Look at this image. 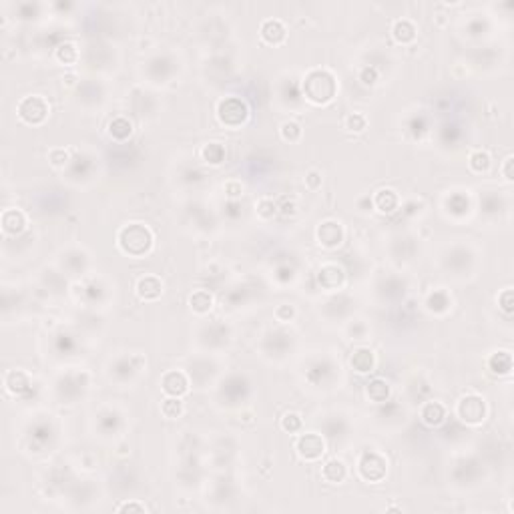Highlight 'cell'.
<instances>
[{
    "instance_id": "6da1fadb",
    "label": "cell",
    "mask_w": 514,
    "mask_h": 514,
    "mask_svg": "<svg viewBox=\"0 0 514 514\" xmlns=\"http://www.w3.org/2000/svg\"><path fill=\"white\" fill-rule=\"evenodd\" d=\"M155 246V233L147 224L133 221V224L123 225L117 231V247L135 259H141L149 255Z\"/></svg>"
},
{
    "instance_id": "7a4b0ae2",
    "label": "cell",
    "mask_w": 514,
    "mask_h": 514,
    "mask_svg": "<svg viewBox=\"0 0 514 514\" xmlns=\"http://www.w3.org/2000/svg\"><path fill=\"white\" fill-rule=\"evenodd\" d=\"M337 95V79L328 68H312L302 81V97L315 107L330 105Z\"/></svg>"
},
{
    "instance_id": "3957f363",
    "label": "cell",
    "mask_w": 514,
    "mask_h": 514,
    "mask_svg": "<svg viewBox=\"0 0 514 514\" xmlns=\"http://www.w3.org/2000/svg\"><path fill=\"white\" fill-rule=\"evenodd\" d=\"M253 394V384L247 374L231 372L215 386V402L224 408H244Z\"/></svg>"
},
{
    "instance_id": "277c9868",
    "label": "cell",
    "mask_w": 514,
    "mask_h": 514,
    "mask_svg": "<svg viewBox=\"0 0 514 514\" xmlns=\"http://www.w3.org/2000/svg\"><path fill=\"white\" fill-rule=\"evenodd\" d=\"M145 370H147V359L141 354L125 352V354L115 356L109 362L107 376H109V380L119 384V386H131L145 374Z\"/></svg>"
},
{
    "instance_id": "5b68a950",
    "label": "cell",
    "mask_w": 514,
    "mask_h": 514,
    "mask_svg": "<svg viewBox=\"0 0 514 514\" xmlns=\"http://www.w3.org/2000/svg\"><path fill=\"white\" fill-rule=\"evenodd\" d=\"M90 390V374L81 370V372H67L61 374L55 380V396L61 404H79Z\"/></svg>"
},
{
    "instance_id": "8992f818",
    "label": "cell",
    "mask_w": 514,
    "mask_h": 514,
    "mask_svg": "<svg viewBox=\"0 0 514 514\" xmlns=\"http://www.w3.org/2000/svg\"><path fill=\"white\" fill-rule=\"evenodd\" d=\"M215 117H217V123L221 127L229 129V131H237L249 121V105L241 97L229 95L217 103Z\"/></svg>"
},
{
    "instance_id": "52a82bcc",
    "label": "cell",
    "mask_w": 514,
    "mask_h": 514,
    "mask_svg": "<svg viewBox=\"0 0 514 514\" xmlns=\"http://www.w3.org/2000/svg\"><path fill=\"white\" fill-rule=\"evenodd\" d=\"M356 474L368 484H378L388 474V458L380 450H362L356 458Z\"/></svg>"
},
{
    "instance_id": "ba28073f",
    "label": "cell",
    "mask_w": 514,
    "mask_h": 514,
    "mask_svg": "<svg viewBox=\"0 0 514 514\" xmlns=\"http://www.w3.org/2000/svg\"><path fill=\"white\" fill-rule=\"evenodd\" d=\"M295 348V335L284 330V328H277V330H268L266 334L261 335V344H259V350H261V356L269 359H284L290 356Z\"/></svg>"
},
{
    "instance_id": "9c48e42d",
    "label": "cell",
    "mask_w": 514,
    "mask_h": 514,
    "mask_svg": "<svg viewBox=\"0 0 514 514\" xmlns=\"http://www.w3.org/2000/svg\"><path fill=\"white\" fill-rule=\"evenodd\" d=\"M454 416L466 426H480L488 416V404L480 394H464L454 406Z\"/></svg>"
},
{
    "instance_id": "30bf717a",
    "label": "cell",
    "mask_w": 514,
    "mask_h": 514,
    "mask_svg": "<svg viewBox=\"0 0 514 514\" xmlns=\"http://www.w3.org/2000/svg\"><path fill=\"white\" fill-rule=\"evenodd\" d=\"M17 115L24 125L39 127L48 119L50 105L43 95H28V97H23L21 103L17 105Z\"/></svg>"
},
{
    "instance_id": "8fae6325",
    "label": "cell",
    "mask_w": 514,
    "mask_h": 514,
    "mask_svg": "<svg viewBox=\"0 0 514 514\" xmlns=\"http://www.w3.org/2000/svg\"><path fill=\"white\" fill-rule=\"evenodd\" d=\"M306 380L312 384V388H330L334 380L339 376V362L335 364L332 358L312 359L306 366Z\"/></svg>"
},
{
    "instance_id": "7c38bea8",
    "label": "cell",
    "mask_w": 514,
    "mask_h": 514,
    "mask_svg": "<svg viewBox=\"0 0 514 514\" xmlns=\"http://www.w3.org/2000/svg\"><path fill=\"white\" fill-rule=\"evenodd\" d=\"M109 286L101 279V277H85L81 284L75 286L72 293L79 297V302L83 299L85 306L89 308H99L107 302L109 297Z\"/></svg>"
},
{
    "instance_id": "4fadbf2b",
    "label": "cell",
    "mask_w": 514,
    "mask_h": 514,
    "mask_svg": "<svg viewBox=\"0 0 514 514\" xmlns=\"http://www.w3.org/2000/svg\"><path fill=\"white\" fill-rule=\"evenodd\" d=\"M199 339H201L203 350L219 352V350H224L231 344L233 332L224 322H213V324H205L199 330Z\"/></svg>"
},
{
    "instance_id": "5bb4252c",
    "label": "cell",
    "mask_w": 514,
    "mask_h": 514,
    "mask_svg": "<svg viewBox=\"0 0 514 514\" xmlns=\"http://www.w3.org/2000/svg\"><path fill=\"white\" fill-rule=\"evenodd\" d=\"M293 450L304 462H317L326 454V440L317 432H308V434L299 432L293 442Z\"/></svg>"
},
{
    "instance_id": "9a60e30c",
    "label": "cell",
    "mask_w": 514,
    "mask_h": 514,
    "mask_svg": "<svg viewBox=\"0 0 514 514\" xmlns=\"http://www.w3.org/2000/svg\"><path fill=\"white\" fill-rule=\"evenodd\" d=\"M315 281L324 291L337 293L346 284V269L342 268L337 261H324L317 271H315Z\"/></svg>"
},
{
    "instance_id": "2e32d148",
    "label": "cell",
    "mask_w": 514,
    "mask_h": 514,
    "mask_svg": "<svg viewBox=\"0 0 514 514\" xmlns=\"http://www.w3.org/2000/svg\"><path fill=\"white\" fill-rule=\"evenodd\" d=\"M442 211L452 221H458V224L468 219L474 211V203H472L468 191H452L450 195H446L442 201Z\"/></svg>"
},
{
    "instance_id": "e0dca14e",
    "label": "cell",
    "mask_w": 514,
    "mask_h": 514,
    "mask_svg": "<svg viewBox=\"0 0 514 514\" xmlns=\"http://www.w3.org/2000/svg\"><path fill=\"white\" fill-rule=\"evenodd\" d=\"M159 388H161V392H163L165 396H169V398H183V396H187L189 390H191V380H189V376H187L185 370L173 368V370H167V372L161 376Z\"/></svg>"
},
{
    "instance_id": "ac0fdd59",
    "label": "cell",
    "mask_w": 514,
    "mask_h": 514,
    "mask_svg": "<svg viewBox=\"0 0 514 514\" xmlns=\"http://www.w3.org/2000/svg\"><path fill=\"white\" fill-rule=\"evenodd\" d=\"M344 239H346V229L337 219H326L315 227V241L324 249L334 251L344 244Z\"/></svg>"
},
{
    "instance_id": "d6986e66",
    "label": "cell",
    "mask_w": 514,
    "mask_h": 514,
    "mask_svg": "<svg viewBox=\"0 0 514 514\" xmlns=\"http://www.w3.org/2000/svg\"><path fill=\"white\" fill-rule=\"evenodd\" d=\"M59 266L63 271H67L68 275H87L85 271L89 268V255L83 247H70L67 251H63V257L59 259Z\"/></svg>"
},
{
    "instance_id": "ffe728a7",
    "label": "cell",
    "mask_w": 514,
    "mask_h": 514,
    "mask_svg": "<svg viewBox=\"0 0 514 514\" xmlns=\"http://www.w3.org/2000/svg\"><path fill=\"white\" fill-rule=\"evenodd\" d=\"M454 306V297L446 288H432L424 295V310L432 315H446Z\"/></svg>"
},
{
    "instance_id": "44dd1931",
    "label": "cell",
    "mask_w": 514,
    "mask_h": 514,
    "mask_svg": "<svg viewBox=\"0 0 514 514\" xmlns=\"http://www.w3.org/2000/svg\"><path fill=\"white\" fill-rule=\"evenodd\" d=\"M175 61L169 55H155L147 61V75L153 79L151 83H169L175 72Z\"/></svg>"
},
{
    "instance_id": "7402d4cb",
    "label": "cell",
    "mask_w": 514,
    "mask_h": 514,
    "mask_svg": "<svg viewBox=\"0 0 514 514\" xmlns=\"http://www.w3.org/2000/svg\"><path fill=\"white\" fill-rule=\"evenodd\" d=\"M259 39L268 46H281L288 41V26L279 19H266L259 24Z\"/></svg>"
},
{
    "instance_id": "603a6c76",
    "label": "cell",
    "mask_w": 514,
    "mask_h": 514,
    "mask_svg": "<svg viewBox=\"0 0 514 514\" xmlns=\"http://www.w3.org/2000/svg\"><path fill=\"white\" fill-rule=\"evenodd\" d=\"M402 207L400 193L390 187H382L372 195V209H376L382 215H392Z\"/></svg>"
},
{
    "instance_id": "cb8c5ba5",
    "label": "cell",
    "mask_w": 514,
    "mask_h": 514,
    "mask_svg": "<svg viewBox=\"0 0 514 514\" xmlns=\"http://www.w3.org/2000/svg\"><path fill=\"white\" fill-rule=\"evenodd\" d=\"M478 209H480V215H484L486 219H496L498 215L508 211V199L496 191H484V195H480Z\"/></svg>"
},
{
    "instance_id": "d4e9b609",
    "label": "cell",
    "mask_w": 514,
    "mask_h": 514,
    "mask_svg": "<svg viewBox=\"0 0 514 514\" xmlns=\"http://www.w3.org/2000/svg\"><path fill=\"white\" fill-rule=\"evenodd\" d=\"M135 293L141 302H157L163 295V281L157 275H143L137 279Z\"/></svg>"
},
{
    "instance_id": "484cf974",
    "label": "cell",
    "mask_w": 514,
    "mask_h": 514,
    "mask_svg": "<svg viewBox=\"0 0 514 514\" xmlns=\"http://www.w3.org/2000/svg\"><path fill=\"white\" fill-rule=\"evenodd\" d=\"M32 388V378L24 370H8L4 374V390L12 396H24Z\"/></svg>"
},
{
    "instance_id": "4316f807",
    "label": "cell",
    "mask_w": 514,
    "mask_h": 514,
    "mask_svg": "<svg viewBox=\"0 0 514 514\" xmlns=\"http://www.w3.org/2000/svg\"><path fill=\"white\" fill-rule=\"evenodd\" d=\"M446 406L438 400H426L420 406V420L430 428H438L446 422Z\"/></svg>"
},
{
    "instance_id": "83f0119b",
    "label": "cell",
    "mask_w": 514,
    "mask_h": 514,
    "mask_svg": "<svg viewBox=\"0 0 514 514\" xmlns=\"http://www.w3.org/2000/svg\"><path fill=\"white\" fill-rule=\"evenodd\" d=\"M486 368L492 376L498 378H508L513 374V354L508 350H498L492 352L491 356L486 358Z\"/></svg>"
},
{
    "instance_id": "f1b7e54d",
    "label": "cell",
    "mask_w": 514,
    "mask_h": 514,
    "mask_svg": "<svg viewBox=\"0 0 514 514\" xmlns=\"http://www.w3.org/2000/svg\"><path fill=\"white\" fill-rule=\"evenodd\" d=\"M26 225H28V219H26V213L23 209H4V213H2V233L6 237L24 233Z\"/></svg>"
},
{
    "instance_id": "f546056e",
    "label": "cell",
    "mask_w": 514,
    "mask_h": 514,
    "mask_svg": "<svg viewBox=\"0 0 514 514\" xmlns=\"http://www.w3.org/2000/svg\"><path fill=\"white\" fill-rule=\"evenodd\" d=\"M390 34H392V39L398 45L408 46L418 39V26L414 24V21H410V19H398V21L392 23Z\"/></svg>"
},
{
    "instance_id": "4dcf8cb0",
    "label": "cell",
    "mask_w": 514,
    "mask_h": 514,
    "mask_svg": "<svg viewBox=\"0 0 514 514\" xmlns=\"http://www.w3.org/2000/svg\"><path fill=\"white\" fill-rule=\"evenodd\" d=\"M350 476L348 464L342 458H330L324 466H322V478L328 484H344Z\"/></svg>"
},
{
    "instance_id": "1f68e13d",
    "label": "cell",
    "mask_w": 514,
    "mask_h": 514,
    "mask_svg": "<svg viewBox=\"0 0 514 514\" xmlns=\"http://www.w3.org/2000/svg\"><path fill=\"white\" fill-rule=\"evenodd\" d=\"M404 127H406V133L410 135L412 139H416V141L424 139L426 135L432 131V129H430V117H428L424 111H418L414 112V115H410V117L406 119Z\"/></svg>"
},
{
    "instance_id": "d6a6232c",
    "label": "cell",
    "mask_w": 514,
    "mask_h": 514,
    "mask_svg": "<svg viewBox=\"0 0 514 514\" xmlns=\"http://www.w3.org/2000/svg\"><path fill=\"white\" fill-rule=\"evenodd\" d=\"M97 418H99V430H101L103 438H109V436L123 430V416L117 410L105 408Z\"/></svg>"
},
{
    "instance_id": "836d02e7",
    "label": "cell",
    "mask_w": 514,
    "mask_h": 514,
    "mask_svg": "<svg viewBox=\"0 0 514 514\" xmlns=\"http://www.w3.org/2000/svg\"><path fill=\"white\" fill-rule=\"evenodd\" d=\"M352 299L350 297H346V295H330L328 297V302L324 304V313L330 317V319H335V312H337V319H344V317H348L350 313H352Z\"/></svg>"
},
{
    "instance_id": "e575fe53",
    "label": "cell",
    "mask_w": 514,
    "mask_h": 514,
    "mask_svg": "<svg viewBox=\"0 0 514 514\" xmlns=\"http://www.w3.org/2000/svg\"><path fill=\"white\" fill-rule=\"evenodd\" d=\"M376 366V356L370 348H356L350 354V368L358 374H370Z\"/></svg>"
},
{
    "instance_id": "d590c367",
    "label": "cell",
    "mask_w": 514,
    "mask_h": 514,
    "mask_svg": "<svg viewBox=\"0 0 514 514\" xmlns=\"http://www.w3.org/2000/svg\"><path fill=\"white\" fill-rule=\"evenodd\" d=\"M364 394H366V400L370 404H384L390 400V396H392V388H390V384L386 380H382V378H374V380H370L366 384V390H364Z\"/></svg>"
},
{
    "instance_id": "8d00e7d4",
    "label": "cell",
    "mask_w": 514,
    "mask_h": 514,
    "mask_svg": "<svg viewBox=\"0 0 514 514\" xmlns=\"http://www.w3.org/2000/svg\"><path fill=\"white\" fill-rule=\"evenodd\" d=\"M107 133H109V137H111L115 143H125L133 135V123L127 117H123V115L112 117L111 121H109V125H107Z\"/></svg>"
},
{
    "instance_id": "74e56055",
    "label": "cell",
    "mask_w": 514,
    "mask_h": 514,
    "mask_svg": "<svg viewBox=\"0 0 514 514\" xmlns=\"http://www.w3.org/2000/svg\"><path fill=\"white\" fill-rule=\"evenodd\" d=\"M55 61L61 63L63 67L77 65L81 61V48H79L77 43H72V41L59 43V46L55 48Z\"/></svg>"
},
{
    "instance_id": "f35d334b",
    "label": "cell",
    "mask_w": 514,
    "mask_h": 514,
    "mask_svg": "<svg viewBox=\"0 0 514 514\" xmlns=\"http://www.w3.org/2000/svg\"><path fill=\"white\" fill-rule=\"evenodd\" d=\"M189 308H191V312L195 313V315H199V317L207 315V313L213 310V295L207 290L193 291L189 295Z\"/></svg>"
},
{
    "instance_id": "ab89813d",
    "label": "cell",
    "mask_w": 514,
    "mask_h": 514,
    "mask_svg": "<svg viewBox=\"0 0 514 514\" xmlns=\"http://www.w3.org/2000/svg\"><path fill=\"white\" fill-rule=\"evenodd\" d=\"M492 167V157L484 149H476L468 155V169L474 175H486Z\"/></svg>"
},
{
    "instance_id": "60d3db41",
    "label": "cell",
    "mask_w": 514,
    "mask_h": 514,
    "mask_svg": "<svg viewBox=\"0 0 514 514\" xmlns=\"http://www.w3.org/2000/svg\"><path fill=\"white\" fill-rule=\"evenodd\" d=\"M199 157H201V161H205L207 165L217 167V165H221L225 161V147L221 143H217V141H209V143H205L201 147Z\"/></svg>"
},
{
    "instance_id": "b9f144b4",
    "label": "cell",
    "mask_w": 514,
    "mask_h": 514,
    "mask_svg": "<svg viewBox=\"0 0 514 514\" xmlns=\"http://www.w3.org/2000/svg\"><path fill=\"white\" fill-rule=\"evenodd\" d=\"M464 30H466L468 39L480 41L482 37H486V32H491V19H488V14H476L474 19H470Z\"/></svg>"
},
{
    "instance_id": "7bdbcfd3",
    "label": "cell",
    "mask_w": 514,
    "mask_h": 514,
    "mask_svg": "<svg viewBox=\"0 0 514 514\" xmlns=\"http://www.w3.org/2000/svg\"><path fill=\"white\" fill-rule=\"evenodd\" d=\"M344 335H346L348 339H356V342L368 339V335H370V324H368L366 319L352 317V319H348V322H346Z\"/></svg>"
},
{
    "instance_id": "ee69618b",
    "label": "cell",
    "mask_w": 514,
    "mask_h": 514,
    "mask_svg": "<svg viewBox=\"0 0 514 514\" xmlns=\"http://www.w3.org/2000/svg\"><path fill=\"white\" fill-rule=\"evenodd\" d=\"M161 414L163 418L167 420H179L181 416L185 414V404H183V398H165L161 402Z\"/></svg>"
},
{
    "instance_id": "f6af8a7d",
    "label": "cell",
    "mask_w": 514,
    "mask_h": 514,
    "mask_svg": "<svg viewBox=\"0 0 514 514\" xmlns=\"http://www.w3.org/2000/svg\"><path fill=\"white\" fill-rule=\"evenodd\" d=\"M279 137L286 141V143H299L302 137H304V127L293 121V119H288L279 125Z\"/></svg>"
},
{
    "instance_id": "bcb514c9",
    "label": "cell",
    "mask_w": 514,
    "mask_h": 514,
    "mask_svg": "<svg viewBox=\"0 0 514 514\" xmlns=\"http://www.w3.org/2000/svg\"><path fill=\"white\" fill-rule=\"evenodd\" d=\"M279 428H281L286 434L297 436V434L304 430V418H302V414H297V412H286V414L279 418Z\"/></svg>"
},
{
    "instance_id": "7dc6e473",
    "label": "cell",
    "mask_w": 514,
    "mask_h": 514,
    "mask_svg": "<svg viewBox=\"0 0 514 514\" xmlns=\"http://www.w3.org/2000/svg\"><path fill=\"white\" fill-rule=\"evenodd\" d=\"M52 346H55V352L57 354L65 356V354H70L75 350L77 342H75V335L68 334L65 330H61V332L52 334Z\"/></svg>"
},
{
    "instance_id": "c3c4849f",
    "label": "cell",
    "mask_w": 514,
    "mask_h": 514,
    "mask_svg": "<svg viewBox=\"0 0 514 514\" xmlns=\"http://www.w3.org/2000/svg\"><path fill=\"white\" fill-rule=\"evenodd\" d=\"M366 127H368V119L364 112H350L344 119V129L350 133H364Z\"/></svg>"
},
{
    "instance_id": "681fc988",
    "label": "cell",
    "mask_w": 514,
    "mask_h": 514,
    "mask_svg": "<svg viewBox=\"0 0 514 514\" xmlns=\"http://www.w3.org/2000/svg\"><path fill=\"white\" fill-rule=\"evenodd\" d=\"M273 317H275L277 324L286 326V324H291V322L297 317V310H295L293 304H279V306H275V310H273Z\"/></svg>"
},
{
    "instance_id": "f907efd6",
    "label": "cell",
    "mask_w": 514,
    "mask_h": 514,
    "mask_svg": "<svg viewBox=\"0 0 514 514\" xmlns=\"http://www.w3.org/2000/svg\"><path fill=\"white\" fill-rule=\"evenodd\" d=\"M255 211H257V217H259L261 221H271V219L277 215V203L273 201V199L264 197V199H259V201H257V205H255Z\"/></svg>"
},
{
    "instance_id": "816d5d0a",
    "label": "cell",
    "mask_w": 514,
    "mask_h": 514,
    "mask_svg": "<svg viewBox=\"0 0 514 514\" xmlns=\"http://www.w3.org/2000/svg\"><path fill=\"white\" fill-rule=\"evenodd\" d=\"M358 81L364 87H374L380 81V68L374 65H364L358 70Z\"/></svg>"
},
{
    "instance_id": "f5cc1de1",
    "label": "cell",
    "mask_w": 514,
    "mask_h": 514,
    "mask_svg": "<svg viewBox=\"0 0 514 514\" xmlns=\"http://www.w3.org/2000/svg\"><path fill=\"white\" fill-rule=\"evenodd\" d=\"M273 279L279 286H290L291 281L295 279V269L288 266V264H281V266H277L275 271H273Z\"/></svg>"
},
{
    "instance_id": "db71d44e",
    "label": "cell",
    "mask_w": 514,
    "mask_h": 514,
    "mask_svg": "<svg viewBox=\"0 0 514 514\" xmlns=\"http://www.w3.org/2000/svg\"><path fill=\"white\" fill-rule=\"evenodd\" d=\"M224 193L227 201H239L244 197V185L239 179H229L224 185Z\"/></svg>"
},
{
    "instance_id": "11a10c76",
    "label": "cell",
    "mask_w": 514,
    "mask_h": 514,
    "mask_svg": "<svg viewBox=\"0 0 514 514\" xmlns=\"http://www.w3.org/2000/svg\"><path fill=\"white\" fill-rule=\"evenodd\" d=\"M460 135H462V131H460V127L456 125V123H444L442 127H440V141L444 143V145H448L450 141L452 143H456L458 139H460Z\"/></svg>"
},
{
    "instance_id": "9f6ffc18",
    "label": "cell",
    "mask_w": 514,
    "mask_h": 514,
    "mask_svg": "<svg viewBox=\"0 0 514 514\" xmlns=\"http://www.w3.org/2000/svg\"><path fill=\"white\" fill-rule=\"evenodd\" d=\"M498 306H500V310L506 313V315H513V312H514L513 288H506V290H502V293L498 295Z\"/></svg>"
},
{
    "instance_id": "6f0895ef",
    "label": "cell",
    "mask_w": 514,
    "mask_h": 514,
    "mask_svg": "<svg viewBox=\"0 0 514 514\" xmlns=\"http://www.w3.org/2000/svg\"><path fill=\"white\" fill-rule=\"evenodd\" d=\"M322 183H324V177H322V173H319L317 169H310V171L306 173V177H304V185H306V189H310V191H317V189L322 187Z\"/></svg>"
},
{
    "instance_id": "680465c9",
    "label": "cell",
    "mask_w": 514,
    "mask_h": 514,
    "mask_svg": "<svg viewBox=\"0 0 514 514\" xmlns=\"http://www.w3.org/2000/svg\"><path fill=\"white\" fill-rule=\"evenodd\" d=\"M48 159L55 167H68V163H70V155L65 149H52L48 153Z\"/></svg>"
},
{
    "instance_id": "91938a15",
    "label": "cell",
    "mask_w": 514,
    "mask_h": 514,
    "mask_svg": "<svg viewBox=\"0 0 514 514\" xmlns=\"http://www.w3.org/2000/svg\"><path fill=\"white\" fill-rule=\"evenodd\" d=\"M500 175L504 177L506 183H513L514 181V157L508 155L504 161H502V167H500Z\"/></svg>"
},
{
    "instance_id": "94428289",
    "label": "cell",
    "mask_w": 514,
    "mask_h": 514,
    "mask_svg": "<svg viewBox=\"0 0 514 514\" xmlns=\"http://www.w3.org/2000/svg\"><path fill=\"white\" fill-rule=\"evenodd\" d=\"M117 513H147V506L141 504V502H123L117 506Z\"/></svg>"
},
{
    "instance_id": "6125c7cd",
    "label": "cell",
    "mask_w": 514,
    "mask_h": 514,
    "mask_svg": "<svg viewBox=\"0 0 514 514\" xmlns=\"http://www.w3.org/2000/svg\"><path fill=\"white\" fill-rule=\"evenodd\" d=\"M295 209H297L295 201H293V199H288V197H284L281 201L277 203V213H281V215H293Z\"/></svg>"
}]
</instances>
